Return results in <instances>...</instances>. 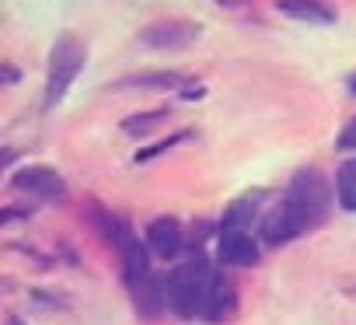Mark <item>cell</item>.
Here are the masks:
<instances>
[{
	"label": "cell",
	"mask_w": 356,
	"mask_h": 325,
	"mask_svg": "<svg viewBox=\"0 0 356 325\" xmlns=\"http://www.w3.org/2000/svg\"><path fill=\"white\" fill-rule=\"evenodd\" d=\"M220 4H245V0H220Z\"/></svg>",
	"instance_id": "24"
},
{
	"label": "cell",
	"mask_w": 356,
	"mask_h": 325,
	"mask_svg": "<svg viewBox=\"0 0 356 325\" xmlns=\"http://www.w3.org/2000/svg\"><path fill=\"white\" fill-rule=\"evenodd\" d=\"M143 245L157 259H178V255L186 252L189 241H186V231H182V224H178L175 217H161V221H150Z\"/></svg>",
	"instance_id": "6"
},
{
	"label": "cell",
	"mask_w": 356,
	"mask_h": 325,
	"mask_svg": "<svg viewBox=\"0 0 356 325\" xmlns=\"http://www.w3.org/2000/svg\"><path fill=\"white\" fill-rule=\"evenodd\" d=\"M339 150L356 154V119H349V122H346V129L339 133Z\"/></svg>",
	"instance_id": "19"
},
{
	"label": "cell",
	"mask_w": 356,
	"mask_h": 325,
	"mask_svg": "<svg viewBox=\"0 0 356 325\" xmlns=\"http://www.w3.org/2000/svg\"><path fill=\"white\" fill-rule=\"evenodd\" d=\"M25 74L18 70V67H11V63H0V84H18Z\"/></svg>",
	"instance_id": "20"
},
{
	"label": "cell",
	"mask_w": 356,
	"mask_h": 325,
	"mask_svg": "<svg viewBox=\"0 0 356 325\" xmlns=\"http://www.w3.org/2000/svg\"><path fill=\"white\" fill-rule=\"evenodd\" d=\"M304 231H311L307 228V217L293 207V200H280L266 217H262V224H259V238H262V245H269V248H283V245H290L297 235H304Z\"/></svg>",
	"instance_id": "4"
},
{
	"label": "cell",
	"mask_w": 356,
	"mask_h": 325,
	"mask_svg": "<svg viewBox=\"0 0 356 325\" xmlns=\"http://www.w3.org/2000/svg\"><path fill=\"white\" fill-rule=\"evenodd\" d=\"M11 157H15L11 150H0V168H4V165H8V161H11Z\"/></svg>",
	"instance_id": "22"
},
{
	"label": "cell",
	"mask_w": 356,
	"mask_h": 325,
	"mask_svg": "<svg viewBox=\"0 0 356 325\" xmlns=\"http://www.w3.org/2000/svg\"><path fill=\"white\" fill-rule=\"evenodd\" d=\"M8 325H22V322H18V318H11V322H8Z\"/></svg>",
	"instance_id": "25"
},
{
	"label": "cell",
	"mask_w": 356,
	"mask_h": 325,
	"mask_svg": "<svg viewBox=\"0 0 356 325\" xmlns=\"http://www.w3.org/2000/svg\"><path fill=\"white\" fill-rule=\"evenodd\" d=\"M119 266H122V280H126V287H136V283H143L154 269H150V252H147V245L133 235L119 252Z\"/></svg>",
	"instance_id": "11"
},
{
	"label": "cell",
	"mask_w": 356,
	"mask_h": 325,
	"mask_svg": "<svg viewBox=\"0 0 356 325\" xmlns=\"http://www.w3.org/2000/svg\"><path fill=\"white\" fill-rule=\"evenodd\" d=\"M349 88H353V95H356V74H353V77H349Z\"/></svg>",
	"instance_id": "23"
},
{
	"label": "cell",
	"mask_w": 356,
	"mask_h": 325,
	"mask_svg": "<svg viewBox=\"0 0 356 325\" xmlns=\"http://www.w3.org/2000/svg\"><path fill=\"white\" fill-rule=\"evenodd\" d=\"M262 255L259 241L248 235V231H220L217 238V259L220 266H231V269H248L255 266Z\"/></svg>",
	"instance_id": "8"
},
{
	"label": "cell",
	"mask_w": 356,
	"mask_h": 325,
	"mask_svg": "<svg viewBox=\"0 0 356 325\" xmlns=\"http://www.w3.org/2000/svg\"><path fill=\"white\" fill-rule=\"evenodd\" d=\"M15 186L22 193H35V196H53V200H63L67 196V186L63 179L53 172V168H42V165H25L15 172Z\"/></svg>",
	"instance_id": "9"
},
{
	"label": "cell",
	"mask_w": 356,
	"mask_h": 325,
	"mask_svg": "<svg viewBox=\"0 0 356 325\" xmlns=\"http://www.w3.org/2000/svg\"><path fill=\"white\" fill-rule=\"evenodd\" d=\"M88 221H91V228L108 241V248H112V252H119V248L136 235L129 221H122L119 214H112V210H105V207H88Z\"/></svg>",
	"instance_id": "10"
},
{
	"label": "cell",
	"mask_w": 356,
	"mask_h": 325,
	"mask_svg": "<svg viewBox=\"0 0 356 325\" xmlns=\"http://www.w3.org/2000/svg\"><path fill=\"white\" fill-rule=\"evenodd\" d=\"M168 119V109H150V112H133V116H126L122 119V133H129V136H143V133H150V129H157L161 122Z\"/></svg>",
	"instance_id": "17"
},
{
	"label": "cell",
	"mask_w": 356,
	"mask_h": 325,
	"mask_svg": "<svg viewBox=\"0 0 356 325\" xmlns=\"http://www.w3.org/2000/svg\"><path fill=\"white\" fill-rule=\"evenodd\" d=\"M286 200H293V207L307 217V228H318L328 217L332 196H328V179L318 168H300L290 182V189L283 193Z\"/></svg>",
	"instance_id": "3"
},
{
	"label": "cell",
	"mask_w": 356,
	"mask_h": 325,
	"mask_svg": "<svg viewBox=\"0 0 356 325\" xmlns=\"http://www.w3.org/2000/svg\"><path fill=\"white\" fill-rule=\"evenodd\" d=\"M335 196L346 214H356V157L342 161L335 172Z\"/></svg>",
	"instance_id": "15"
},
{
	"label": "cell",
	"mask_w": 356,
	"mask_h": 325,
	"mask_svg": "<svg viewBox=\"0 0 356 325\" xmlns=\"http://www.w3.org/2000/svg\"><path fill=\"white\" fill-rule=\"evenodd\" d=\"M255 207H259V200H255V196L231 203V207H227V214L220 217V231H248V224H252V217H255Z\"/></svg>",
	"instance_id": "16"
},
{
	"label": "cell",
	"mask_w": 356,
	"mask_h": 325,
	"mask_svg": "<svg viewBox=\"0 0 356 325\" xmlns=\"http://www.w3.org/2000/svg\"><path fill=\"white\" fill-rule=\"evenodd\" d=\"M84 67V46L74 35H60V42L49 53V77H46V109L60 105V98L67 95V88L77 81Z\"/></svg>",
	"instance_id": "2"
},
{
	"label": "cell",
	"mask_w": 356,
	"mask_h": 325,
	"mask_svg": "<svg viewBox=\"0 0 356 325\" xmlns=\"http://www.w3.org/2000/svg\"><path fill=\"white\" fill-rule=\"evenodd\" d=\"M129 294H133V308L143 315V318H157L161 311H164V283L150 273L143 283H136V287H129Z\"/></svg>",
	"instance_id": "13"
},
{
	"label": "cell",
	"mask_w": 356,
	"mask_h": 325,
	"mask_svg": "<svg viewBox=\"0 0 356 325\" xmlns=\"http://www.w3.org/2000/svg\"><path fill=\"white\" fill-rule=\"evenodd\" d=\"M276 11L293 18V22H311V25H332L335 11L321 0H276Z\"/></svg>",
	"instance_id": "12"
},
{
	"label": "cell",
	"mask_w": 356,
	"mask_h": 325,
	"mask_svg": "<svg viewBox=\"0 0 356 325\" xmlns=\"http://www.w3.org/2000/svg\"><path fill=\"white\" fill-rule=\"evenodd\" d=\"M200 39V25L189 22H154L140 32V42L147 49H186Z\"/></svg>",
	"instance_id": "7"
},
{
	"label": "cell",
	"mask_w": 356,
	"mask_h": 325,
	"mask_svg": "<svg viewBox=\"0 0 356 325\" xmlns=\"http://www.w3.org/2000/svg\"><path fill=\"white\" fill-rule=\"evenodd\" d=\"M189 74L175 70H154V74H133L122 81V88H154V91H171V88H189Z\"/></svg>",
	"instance_id": "14"
},
{
	"label": "cell",
	"mask_w": 356,
	"mask_h": 325,
	"mask_svg": "<svg viewBox=\"0 0 356 325\" xmlns=\"http://www.w3.org/2000/svg\"><path fill=\"white\" fill-rule=\"evenodd\" d=\"M210 276H213V266L207 255H189L186 262H178L164 280V308H171L182 322L200 318Z\"/></svg>",
	"instance_id": "1"
},
{
	"label": "cell",
	"mask_w": 356,
	"mask_h": 325,
	"mask_svg": "<svg viewBox=\"0 0 356 325\" xmlns=\"http://www.w3.org/2000/svg\"><path fill=\"white\" fill-rule=\"evenodd\" d=\"M29 210H18V207H8V210H0V228L4 224H15V221H25Z\"/></svg>",
	"instance_id": "21"
},
{
	"label": "cell",
	"mask_w": 356,
	"mask_h": 325,
	"mask_svg": "<svg viewBox=\"0 0 356 325\" xmlns=\"http://www.w3.org/2000/svg\"><path fill=\"white\" fill-rule=\"evenodd\" d=\"M182 140H189V129H182V133H171L168 140H157V143H150V147H143L133 161H136V165H147V161H154V157H161V154H168L171 147H178V143H182Z\"/></svg>",
	"instance_id": "18"
},
{
	"label": "cell",
	"mask_w": 356,
	"mask_h": 325,
	"mask_svg": "<svg viewBox=\"0 0 356 325\" xmlns=\"http://www.w3.org/2000/svg\"><path fill=\"white\" fill-rule=\"evenodd\" d=\"M234 311H238V287H234L224 273H217V269H213L210 287H207V294H203L200 318H203V322H210V325H220V322H227Z\"/></svg>",
	"instance_id": "5"
}]
</instances>
